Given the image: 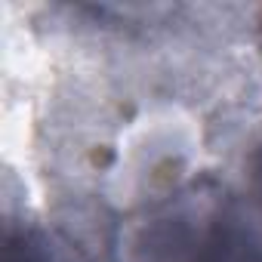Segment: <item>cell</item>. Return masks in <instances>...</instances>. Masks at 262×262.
<instances>
[{"mask_svg":"<svg viewBox=\"0 0 262 262\" xmlns=\"http://www.w3.org/2000/svg\"><path fill=\"white\" fill-rule=\"evenodd\" d=\"M253 170H256V185H259V201H262V148H259V155H256Z\"/></svg>","mask_w":262,"mask_h":262,"instance_id":"obj_4","label":"cell"},{"mask_svg":"<svg viewBox=\"0 0 262 262\" xmlns=\"http://www.w3.org/2000/svg\"><path fill=\"white\" fill-rule=\"evenodd\" d=\"M225 194L216 179H194L133 207L111 228V262H194Z\"/></svg>","mask_w":262,"mask_h":262,"instance_id":"obj_1","label":"cell"},{"mask_svg":"<svg viewBox=\"0 0 262 262\" xmlns=\"http://www.w3.org/2000/svg\"><path fill=\"white\" fill-rule=\"evenodd\" d=\"M194 262H262V201L228 191Z\"/></svg>","mask_w":262,"mask_h":262,"instance_id":"obj_2","label":"cell"},{"mask_svg":"<svg viewBox=\"0 0 262 262\" xmlns=\"http://www.w3.org/2000/svg\"><path fill=\"white\" fill-rule=\"evenodd\" d=\"M0 262H90V256L47 222L7 219Z\"/></svg>","mask_w":262,"mask_h":262,"instance_id":"obj_3","label":"cell"}]
</instances>
